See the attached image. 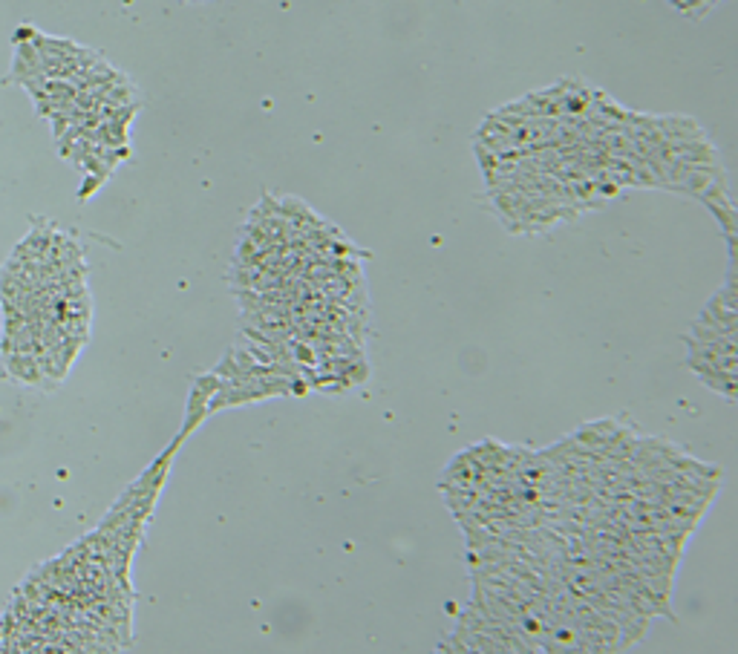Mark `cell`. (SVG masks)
<instances>
[{
	"instance_id": "obj_1",
	"label": "cell",
	"mask_w": 738,
	"mask_h": 654,
	"mask_svg": "<svg viewBox=\"0 0 738 654\" xmlns=\"http://www.w3.org/2000/svg\"><path fill=\"white\" fill-rule=\"evenodd\" d=\"M6 361V375L18 384H30V387H40L47 380L44 370L35 355H26V352H15V355H4Z\"/></svg>"
}]
</instances>
